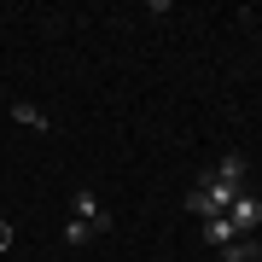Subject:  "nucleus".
<instances>
[{"label":"nucleus","instance_id":"8","mask_svg":"<svg viewBox=\"0 0 262 262\" xmlns=\"http://www.w3.org/2000/svg\"><path fill=\"white\" fill-rule=\"evenodd\" d=\"M88 239H94V227H88V222H76V215H70V227H64V245H88Z\"/></svg>","mask_w":262,"mask_h":262},{"label":"nucleus","instance_id":"3","mask_svg":"<svg viewBox=\"0 0 262 262\" xmlns=\"http://www.w3.org/2000/svg\"><path fill=\"white\" fill-rule=\"evenodd\" d=\"M70 210H76V222H88L94 233H111V210H105L88 187H76V192H70Z\"/></svg>","mask_w":262,"mask_h":262},{"label":"nucleus","instance_id":"9","mask_svg":"<svg viewBox=\"0 0 262 262\" xmlns=\"http://www.w3.org/2000/svg\"><path fill=\"white\" fill-rule=\"evenodd\" d=\"M6 245H12V227H6V222H0V251H6Z\"/></svg>","mask_w":262,"mask_h":262},{"label":"nucleus","instance_id":"7","mask_svg":"<svg viewBox=\"0 0 262 262\" xmlns=\"http://www.w3.org/2000/svg\"><path fill=\"white\" fill-rule=\"evenodd\" d=\"M222 262H262V245H256V239H233V245L222 251Z\"/></svg>","mask_w":262,"mask_h":262},{"label":"nucleus","instance_id":"4","mask_svg":"<svg viewBox=\"0 0 262 262\" xmlns=\"http://www.w3.org/2000/svg\"><path fill=\"white\" fill-rule=\"evenodd\" d=\"M12 122H18V128H35V134H53L47 111H41V105H29V99H18V105H12Z\"/></svg>","mask_w":262,"mask_h":262},{"label":"nucleus","instance_id":"5","mask_svg":"<svg viewBox=\"0 0 262 262\" xmlns=\"http://www.w3.org/2000/svg\"><path fill=\"white\" fill-rule=\"evenodd\" d=\"M233 239H239V233H233V222H227V215H215V222H204V245H215V251H227Z\"/></svg>","mask_w":262,"mask_h":262},{"label":"nucleus","instance_id":"1","mask_svg":"<svg viewBox=\"0 0 262 262\" xmlns=\"http://www.w3.org/2000/svg\"><path fill=\"white\" fill-rule=\"evenodd\" d=\"M187 210L198 215V222H215V215H227V210H233V187H222L215 175H204V181L187 192Z\"/></svg>","mask_w":262,"mask_h":262},{"label":"nucleus","instance_id":"6","mask_svg":"<svg viewBox=\"0 0 262 262\" xmlns=\"http://www.w3.org/2000/svg\"><path fill=\"white\" fill-rule=\"evenodd\" d=\"M215 181L239 192V181H245V158H239V151H233V158H222V163H215Z\"/></svg>","mask_w":262,"mask_h":262},{"label":"nucleus","instance_id":"2","mask_svg":"<svg viewBox=\"0 0 262 262\" xmlns=\"http://www.w3.org/2000/svg\"><path fill=\"white\" fill-rule=\"evenodd\" d=\"M227 222H233V233H239V239H251L256 227H262V198H256V192H233V210H227Z\"/></svg>","mask_w":262,"mask_h":262}]
</instances>
